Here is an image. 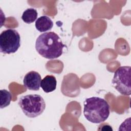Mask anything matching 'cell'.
<instances>
[{"instance_id": "obj_1", "label": "cell", "mask_w": 131, "mask_h": 131, "mask_svg": "<svg viewBox=\"0 0 131 131\" xmlns=\"http://www.w3.org/2000/svg\"><path fill=\"white\" fill-rule=\"evenodd\" d=\"M65 45L59 36L54 32H47L39 35L35 42L38 53L47 59H55L63 53Z\"/></svg>"}, {"instance_id": "obj_2", "label": "cell", "mask_w": 131, "mask_h": 131, "mask_svg": "<svg viewBox=\"0 0 131 131\" xmlns=\"http://www.w3.org/2000/svg\"><path fill=\"white\" fill-rule=\"evenodd\" d=\"M83 105L84 117L93 123H101L105 121L110 115V105L103 98L98 97L87 98Z\"/></svg>"}, {"instance_id": "obj_3", "label": "cell", "mask_w": 131, "mask_h": 131, "mask_svg": "<svg viewBox=\"0 0 131 131\" xmlns=\"http://www.w3.org/2000/svg\"><path fill=\"white\" fill-rule=\"evenodd\" d=\"M18 105L24 114L29 118L38 117L46 108L45 100L38 94H29L21 96L18 100Z\"/></svg>"}, {"instance_id": "obj_4", "label": "cell", "mask_w": 131, "mask_h": 131, "mask_svg": "<svg viewBox=\"0 0 131 131\" xmlns=\"http://www.w3.org/2000/svg\"><path fill=\"white\" fill-rule=\"evenodd\" d=\"M131 68L122 66L116 69L112 81V85L121 94L129 96L131 94Z\"/></svg>"}, {"instance_id": "obj_5", "label": "cell", "mask_w": 131, "mask_h": 131, "mask_svg": "<svg viewBox=\"0 0 131 131\" xmlns=\"http://www.w3.org/2000/svg\"><path fill=\"white\" fill-rule=\"evenodd\" d=\"M20 46V36L18 32L12 29L3 31L0 34V51L5 54L16 52Z\"/></svg>"}, {"instance_id": "obj_6", "label": "cell", "mask_w": 131, "mask_h": 131, "mask_svg": "<svg viewBox=\"0 0 131 131\" xmlns=\"http://www.w3.org/2000/svg\"><path fill=\"white\" fill-rule=\"evenodd\" d=\"M41 81V76L36 71H30L27 73L23 79L24 85L31 91H38Z\"/></svg>"}, {"instance_id": "obj_7", "label": "cell", "mask_w": 131, "mask_h": 131, "mask_svg": "<svg viewBox=\"0 0 131 131\" xmlns=\"http://www.w3.org/2000/svg\"><path fill=\"white\" fill-rule=\"evenodd\" d=\"M35 27L40 32H45L51 30L53 26V22L51 19L46 15L38 18L35 21Z\"/></svg>"}, {"instance_id": "obj_8", "label": "cell", "mask_w": 131, "mask_h": 131, "mask_svg": "<svg viewBox=\"0 0 131 131\" xmlns=\"http://www.w3.org/2000/svg\"><path fill=\"white\" fill-rule=\"evenodd\" d=\"M57 81L53 75H47L41 80L40 86L45 93H50L56 88Z\"/></svg>"}, {"instance_id": "obj_9", "label": "cell", "mask_w": 131, "mask_h": 131, "mask_svg": "<svg viewBox=\"0 0 131 131\" xmlns=\"http://www.w3.org/2000/svg\"><path fill=\"white\" fill-rule=\"evenodd\" d=\"M38 13L37 10L34 8H30L26 9L21 16L22 20L27 24H31L37 19Z\"/></svg>"}, {"instance_id": "obj_10", "label": "cell", "mask_w": 131, "mask_h": 131, "mask_svg": "<svg viewBox=\"0 0 131 131\" xmlns=\"http://www.w3.org/2000/svg\"><path fill=\"white\" fill-rule=\"evenodd\" d=\"M0 97L1 108H5L9 105L12 99V95L10 92L7 90H1L0 91Z\"/></svg>"}, {"instance_id": "obj_11", "label": "cell", "mask_w": 131, "mask_h": 131, "mask_svg": "<svg viewBox=\"0 0 131 131\" xmlns=\"http://www.w3.org/2000/svg\"><path fill=\"white\" fill-rule=\"evenodd\" d=\"M99 130H113V129L110 125L107 124H101L99 126V128H98Z\"/></svg>"}]
</instances>
